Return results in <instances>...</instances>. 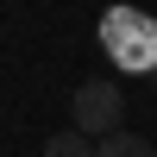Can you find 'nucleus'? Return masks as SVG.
Returning a JSON list of instances; mask_svg holds the SVG:
<instances>
[{
  "label": "nucleus",
  "instance_id": "obj_1",
  "mask_svg": "<svg viewBox=\"0 0 157 157\" xmlns=\"http://www.w3.org/2000/svg\"><path fill=\"white\" fill-rule=\"evenodd\" d=\"M101 50L126 75H157V19L138 6H107L101 13Z\"/></svg>",
  "mask_w": 157,
  "mask_h": 157
},
{
  "label": "nucleus",
  "instance_id": "obj_2",
  "mask_svg": "<svg viewBox=\"0 0 157 157\" xmlns=\"http://www.w3.org/2000/svg\"><path fill=\"white\" fill-rule=\"evenodd\" d=\"M69 107H75V126H82L88 138H107V132L126 126V88L120 82H82Z\"/></svg>",
  "mask_w": 157,
  "mask_h": 157
},
{
  "label": "nucleus",
  "instance_id": "obj_3",
  "mask_svg": "<svg viewBox=\"0 0 157 157\" xmlns=\"http://www.w3.org/2000/svg\"><path fill=\"white\" fill-rule=\"evenodd\" d=\"M44 157H101V145H88V132H82V126H69V132L44 138Z\"/></svg>",
  "mask_w": 157,
  "mask_h": 157
},
{
  "label": "nucleus",
  "instance_id": "obj_4",
  "mask_svg": "<svg viewBox=\"0 0 157 157\" xmlns=\"http://www.w3.org/2000/svg\"><path fill=\"white\" fill-rule=\"evenodd\" d=\"M101 157H157V151H151V138H138V132H126V126H120V132L101 138Z\"/></svg>",
  "mask_w": 157,
  "mask_h": 157
}]
</instances>
